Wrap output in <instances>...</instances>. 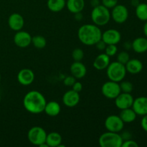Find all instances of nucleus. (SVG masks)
<instances>
[{
    "instance_id": "29",
    "label": "nucleus",
    "mask_w": 147,
    "mask_h": 147,
    "mask_svg": "<svg viewBox=\"0 0 147 147\" xmlns=\"http://www.w3.org/2000/svg\"><path fill=\"white\" fill-rule=\"evenodd\" d=\"M72 57L74 61H81L84 57V52L80 48H76L72 52Z\"/></svg>"
},
{
    "instance_id": "13",
    "label": "nucleus",
    "mask_w": 147,
    "mask_h": 147,
    "mask_svg": "<svg viewBox=\"0 0 147 147\" xmlns=\"http://www.w3.org/2000/svg\"><path fill=\"white\" fill-rule=\"evenodd\" d=\"M17 80L22 86H30L34 80V72L28 68L22 69L17 74Z\"/></svg>"
},
{
    "instance_id": "44",
    "label": "nucleus",
    "mask_w": 147,
    "mask_h": 147,
    "mask_svg": "<svg viewBox=\"0 0 147 147\" xmlns=\"http://www.w3.org/2000/svg\"><path fill=\"white\" fill-rule=\"evenodd\" d=\"M0 82H1V74H0Z\"/></svg>"
},
{
    "instance_id": "2",
    "label": "nucleus",
    "mask_w": 147,
    "mask_h": 147,
    "mask_svg": "<svg viewBox=\"0 0 147 147\" xmlns=\"http://www.w3.org/2000/svg\"><path fill=\"white\" fill-rule=\"evenodd\" d=\"M101 30L94 24H83L78 31V37L80 42L87 46L95 45L101 40Z\"/></svg>"
},
{
    "instance_id": "20",
    "label": "nucleus",
    "mask_w": 147,
    "mask_h": 147,
    "mask_svg": "<svg viewBox=\"0 0 147 147\" xmlns=\"http://www.w3.org/2000/svg\"><path fill=\"white\" fill-rule=\"evenodd\" d=\"M66 7L73 14L82 12L85 7L84 0H66Z\"/></svg>"
},
{
    "instance_id": "28",
    "label": "nucleus",
    "mask_w": 147,
    "mask_h": 147,
    "mask_svg": "<svg viewBox=\"0 0 147 147\" xmlns=\"http://www.w3.org/2000/svg\"><path fill=\"white\" fill-rule=\"evenodd\" d=\"M119 86H120L121 90L122 93H131L133 91L134 89V86L131 82L128 81V80H122L119 83Z\"/></svg>"
},
{
    "instance_id": "22",
    "label": "nucleus",
    "mask_w": 147,
    "mask_h": 147,
    "mask_svg": "<svg viewBox=\"0 0 147 147\" xmlns=\"http://www.w3.org/2000/svg\"><path fill=\"white\" fill-rule=\"evenodd\" d=\"M60 111H61V107L57 102L55 101V100H51L46 103L44 112L47 116L55 117L60 114Z\"/></svg>"
},
{
    "instance_id": "10",
    "label": "nucleus",
    "mask_w": 147,
    "mask_h": 147,
    "mask_svg": "<svg viewBox=\"0 0 147 147\" xmlns=\"http://www.w3.org/2000/svg\"><path fill=\"white\" fill-rule=\"evenodd\" d=\"M32 37L29 32L22 30L17 32L14 36V42L20 48H25L32 44Z\"/></svg>"
},
{
    "instance_id": "21",
    "label": "nucleus",
    "mask_w": 147,
    "mask_h": 147,
    "mask_svg": "<svg viewBox=\"0 0 147 147\" xmlns=\"http://www.w3.org/2000/svg\"><path fill=\"white\" fill-rule=\"evenodd\" d=\"M131 48L136 53H144L147 51V38L137 37L131 42Z\"/></svg>"
},
{
    "instance_id": "36",
    "label": "nucleus",
    "mask_w": 147,
    "mask_h": 147,
    "mask_svg": "<svg viewBox=\"0 0 147 147\" xmlns=\"http://www.w3.org/2000/svg\"><path fill=\"white\" fill-rule=\"evenodd\" d=\"M95 45H96V48H97L98 50H100V51H102V50H105L107 45L105 43L104 41H103L102 40H100L98 42H96V44Z\"/></svg>"
},
{
    "instance_id": "4",
    "label": "nucleus",
    "mask_w": 147,
    "mask_h": 147,
    "mask_svg": "<svg viewBox=\"0 0 147 147\" xmlns=\"http://www.w3.org/2000/svg\"><path fill=\"white\" fill-rule=\"evenodd\" d=\"M126 69L125 65L115 61L110 63L106 68V75L110 80L120 83L126 76Z\"/></svg>"
},
{
    "instance_id": "24",
    "label": "nucleus",
    "mask_w": 147,
    "mask_h": 147,
    "mask_svg": "<svg viewBox=\"0 0 147 147\" xmlns=\"http://www.w3.org/2000/svg\"><path fill=\"white\" fill-rule=\"evenodd\" d=\"M119 116L122 119V121L124 122V123H129L134 121L136 120L137 115H136V113H135V111L133 110L132 108H128V109L121 110Z\"/></svg>"
},
{
    "instance_id": "43",
    "label": "nucleus",
    "mask_w": 147,
    "mask_h": 147,
    "mask_svg": "<svg viewBox=\"0 0 147 147\" xmlns=\"http://www.w3.org/2000/svg\"><path fill=\"white\" fill-rule=\"evenodd\" d=\"M139 3L140 2H139V0H131V4L133 6H134V7H136Z\"/></svg>"
},
{
    "instance_id": "7",
    "label": "nucleus",
    "mask_w": 147,
    "mask_h": 147,
    "mask_svg": "<svg viewBox=\"0 0 147 147\" xmlns=\"http://www.w3.org/2000/svg\"><path fill=\"white\" fill-rule=\"evenodd\" d=\"M102 94L109 99H115L121 93L119 83L109 80L103 84L101 87Z\"/></svg>"
},
{
    "instance_id": "38",
    "label": "nucleus",
    "mask_w": 147,
    "mask_h": 147,
    "mask_svg": "<svg viewBox=\"0 0 147 147\" xmlns=\"http://www.w3.org/2000/svg\"><path fill=\"white\" fill-rule=\"evenodd\" d=\"M123 141H126L129 140V139H131V134L129 131H123V133L121 134Z\"/></svg>"
},
{
    "instance_id": "26",
    "label": "nucleus",
    "mask_w": 147,
    "mask_h": 147,
    "mask_svg": "<svg viewBox=\"0 0 147 147\" xmlns=\"http://www.w3.org/2000/svg\"><path fill=\"white\" fill-rule=\"evenodd\" d=\"M136 15L141 21H147V4L139 3L136 7Z\"/></svg>"
},
{
    "instance_id": "19",
    "label": "nucleus",
    "mask_w": 147,
    "mask_h": 147,
    "mask_svg": "<svg viewBox=\"0 0 147 147\" xmlns=\"http://www.w3.org/2000/svg\"><path fill=\"white\" fill-rule=\"evenodd\" d=\"M126 71L132 75L139 74L143 70V63L138 59H130L125 65Z\"/></svg>"
},
{
    "instance_id": "17",
    "label": "nucleus",
    "mask_w": 147,
    "mask_h": 147,
    "mask_svg": "<svg viewBox=\"0 0 147 147\" xmlns=\"http://www.w3.org/2000/svg\"><path fill=\"white\" fill-rule=\"evenodd\" d=\"M70 73L76 79H82L87 73V68L86 65L80 61H75L72 63L70 67Z\"/></svg>"
},
{
    "instance_id": "16",
    "label": "nucleus",
    "mask_w": 147,
    "mask_h": 147,
    "mask_svg": "<svg viewBox=\"0 0 147 147\" xmlns=\"http://www.w3.org/2000/svg\"><path fill=\"white\" fill-rule=\"evenodd\" d=\"M24 24V20L19 13H13L8 18V25L13 31L18 32L22 30Z\"/></svg>"
},
{
    "instance_id": "45",
    "label": "nucleus",
    "mask_w": 147,
    "mask_h": 147,
    "mask_svg": "<svg viewBox=\"0 0 147 147\" xmlns=\"http://www.w3.org/2000/svg\"><path fill=\"white\" fill-rule=\"evenodd\" d=\"M1 95H0V101H1Z\"/></svg>"
},
{
    "instance_id": "42",
    "label": "nucleus",
    "mask_w": 147,
    "mask_h": 147,
    "mask_svg": "<svg viewBox=\"0 0 147 147\" xmlns=\"http://www.w3.org/2000/svg\"><path fill=\"white\" fill-rule=\"evenodd\" d=\"M143 31H144V35L146 36V37H147V21H146L144 25Z\"/></svg>"
},
{
    "instance_id": "15",
    "label": "nucleus",
    "mask_w": 147,
    "mask_h": 147,
    "mask_svg": "<svg viewBox=\"0 0 147 147\" xmlns=\"http://www.w3.org/2000/svg\"><path fill=\"white\" fill-rule=\"evenodd\" d=\"M132 109L137 116H145L147 114V97L141 96L134 100Z\"/></svg>"
},
{
    "instance_id": "37",
    "label": "nucleus",
    "mask_w": 147,
    "mask_h": 147,
    "mask_svg": "<svg viewBox=\"0 0 147 147\" xmlns=\"http://www.w3.org/2000/svg\"><path fill=\"white\" fill-rule=\"evenodd\" d=\"M141 126L144 131L147 132V114L143 116L142 121H141Z\"/></svg>"
},
{
    "instance_id": "14",
    "label": "nucleus",
    "mask_w": 147,
    "mask_h": 147,
    "mask_svg": "<svg viewBox=\"0 0 147 147\" xmlns=\"http://www.w3.org/2000/svg\"><path fill=\"white\" fill-rule=\"evenodd\" d=\"M80 102L79 93L70 90L66 91L63 96V103L68 108H73L77 106Z\"/></svg>"
},
{
    "instance_id": "34",
    "label": "nucleus",
    "mask_w": 147,
    "mask_h": 147,
    "mask_svg": "<svg viewBox=\"0 0 147 147\" xmlns=\"http://www.w3.org/2000/svg\"><path fill=\"white\" fill-rule=\"evenodd\" d=\"M138 146H139V144H138L135 141L131 140V139L123 141V144H122L121 145V147H138Z\"/></svg>"
},
{
    "instance_id": "27",
    "label": "nucleus",
    "mask_w": 147,
    "mask_h": 147,
    "mask_svg": "<svg viewBox=\"0 0 147 147\" xmlns=\"http://www.w3.org/2000/svg\"><path fill=\"white\" fill-rule=\"evenodd\" d=\"M32 44H33L35 48L41 50V49L45 47L46 45H47V41L43 36L36 35L32 38Z\"/></svg>"
},
{
    "instance_id": "30",
    "label": "nucleus",
    "mask_w": 147,
    "mask_h": 147,
    "mask_svg": "<svg viewBox=\"0 0 147 147\" xmlns=\"http://www.w3.org/2000/svg\"><path fill=\"white\" fill-rule=\"evenodd\" d=\"M130 60V56L129 54L126 51H121L117 54V60L120 63L123 65H126L129 60Z\"/></svg>"
},
{
    "instance_id": "23",
    "label": "nucleus",
    "mask_w": 147,
    "mask_h": 147,
    "mask_svg": "<svg viewBox=\"0 0 147 147\" xmlns=\"http://www.w3.org/2000/svg\"><path fill=\"white\" fill-rule=\"evenodd\" d=\"M63 138L62 136L57 132H51L47 134L45 143L48 145L49 147H59L61 145Z\"/></svg>"
},
{
    "instance_id": "35",
    "label": "nucleus",
    "mask_w": 147,
    "mask_h": 147,
    "mask_svg": "<svg viewBox=\"0 0 147 147\" xmlns=\"http://www.w3.org/2000/svg\"><path fill=\"white\" fill-rule=\"evenodd\" d=\"M72 90L77 92V93H80L83 90V85L80 82L76 81L74 84L73 85V86H72Z\"/></svg>"
},
{
    "instance_id": "32",
    "label": "nucleus",
    "mask_w": 147,
    "mask_h": 147,
    "mask_svg": "<svg viewBox=\"0 0 147 147\" xmlns=\"http://www.w3.org/2000/svg\"><path fill=\"white\" fill-rule=\"evenodd\" d=\"M118 4V0H102V5L108 9H113Z\"/></svg>"
},
{
    "instance_id": "31",
    "label": "nucleus",
    "mask_w": 147,
    "mask_h": 147,
    "mask_svg": "<svg viewBox=\"0 0 147 147\" xmlns=\"http://www.w3.org/2000/svg\"><path fill=\"white\" fill-rule=\"evenodd\" d=\"M118 53V47L116 45H107L105 49V53L111 57L116 55Z\"/></svg>"
},
{
    "instance_id": "18",
    "label": "nucleus",
    "mask_w": 147,
    "mask_h": 147,
    "mask_svg": "<svg viewBox=\"0 0 147 147\" xmlns=\"http://www.w3.org/2000/svg\"><path fill=\"white\" fill-rule=\"evenodd\" d=\"M110 58L111 57L105 53L99 54L93 61V67L98 70H105V69L107 68L108 66L111 63Z\"/></svg>"
},
{
    "instance_id": "9",
    "label": "nucleus",
    "mask_w": 147,
    "mask_h": 147,
    "mask_svg": "<svg viewBox=\"0 0 147 147\" xmlns=\"http://www.w3.org/2000/svg\"><path fill=\"white\" fill-rule=\"evenodd\" d=\"M111 17L115 22L123 24L129 18V10L124 5L118 4L112 9Z\"/></svg>"
},
{
    "instance_id": "6",
    "label": "nucleus",
    "mask_w": 147,
    "mask_h": 147,
    "mask_svg": "<svg viewBox=\"0 0 147 147\" xmlns=\"http://www.w3.org/2000/svg\"><path fill=\"white\" fill-rule=\"evenodd\" d=\"M47 133L40 126H33L27 133V139L33 145L40 146L42 144L45 143Z\"/></svg>"
},
{
    "instance_id": "39",
    "label": "nucleus",
    "mask_w": 147,
    "mask_h": 147,
    "mask_svg": "<svg viewBox=\"0 0 147 147\" xmlns=\"http://www.w3.org/2000/svg\"><path fill=\"white\" fill-rule=\"evenodd\" d=\"M90 4L93 7H97V6L100 5V0H90Z\"/></svg>"
},
{
    "instance_id": "11",
    "label": "nucleus",
    "mask_w": 147,
    "mask_h": 147,
    "mask_svg": "<svg viewBox=\"0 0 147 147\" xmlns=\"http://www.w3.org/2000/svg\"><path fill=\"white\" fill-rule=\"evenodd\" d=\"M101 40L106 45H117L121 40V34L117 30L109 29L102 32Z\"/></svg>"
},
{
    "instance_id": "5",
    "label": "nucleus",
    "mask_w": 147,
    "mask_h": 147,
    "mask_svg": "<svg viewBox=\"0 0 147 147\" xmlns=\"http://www.w3.org/2000/svg\"><path fill=\"white\" fill-rule=\"evenodd\" d=\"M123 142L121 134L109 131L102 134L98 139V144L101 147H121Z\"/></svg>"
},
{
    "instance_id": "40",
    "label": "nucleus",
    "mask_w": 147,
    "mask_h": 147,
    "mask_svg": "<svg viewBox=\"0 0 147 147\" xmlns=\"http://www.w3.org/2000/svg\"><path fill=\"white\" fill-rule=\"evenodd\" d=\"M75 14V19H76L77 21H80L82 20L83 19V14H82L81 12H78V13H76Z\"/></svg>"
},
{
    "instance_id": "33",
    "label": "nucleus",
    "mask_w": 147,
    "mask_h": 147,
    "mask_svg": "<svg viewBox=\"0 0 147 147\" xmlns=\"http://www.w3.org/2000/svg\"><path fill=\"white\" fill-rule=\"evenodd\" d=\"M76 81V78L73 77V76H67V77L65 78L64 80H63V83L65 86H68V87H72L73 85L74 84L75 82Z\"/></svg>"
},
{
    "instance_id": "8",
    "label": "nucleus",
    "mask_w": 147,
    "mask_h": 147,
    "mask_svg": "<svg viewBox=\"0 0 147 147\" xmlns=\"http://www.w3.org/2000/svg\"><path fill=\"white\" fill-rule=\"evenodd\" d=\"M105 127L109 131L119 133L124 127V122L120 116L117 115H111L106 119L104 122Z\"/></svg>"
},
{
    "instance_id": "3",
    "label": "nucleus",
    "mask_w": 147,
    "mask_h": 147,
    "mask_svg": "<svg viewBox=\"0 0 147 147\" xmlns=\"http://www.w3.org/2000/svg\"><path fill=\"white\" fill-rule=\"evenodd\" d=\"M90 17L93 24L98 27L107 24L111 18L109 9L106 8L102 4L93 7Z\"/></svg>"
},
{
    "instance_id": "12",
    "label": "nucleus",
    "mask_w": 147,
    "mask_h": 147,
    "mask_svg": "<svg viewBox=\"0 0 147 147\" xmlns=\"http://www.w3.org/2000/svg\"><path fill=\"white\" fill-rule=\"evenodd\" d=\"M134 98L131 93H121L117 97L115 98V105L117 109L120 110L131 108L134 102Z\"/></svg>"
},
{
    "instance_id": "41",
    "label": "nucleus",
    "mask_w": 147,
    "mask_h": 147,
    "mask_svg": "<svg viewBox=\"0 0 147 147\" xmlns=\"http://www.w3.org/2000/svg\"><path fill=\"white\" fill-rule=\"evenodd\" d=\"M124 47L126 50H129L130 48H131V43L129 42H126L124 43Z\"/></svg>"
},
{
    "instance_id": "1",
    "label": "nucleus",
    "mask_w": 147,
    "mask_h": 147,
    "mask_svg": "<svg viewBox=\"0 0 147 147\" xmlns=\"http://www.w3.org/2000/svg\"><path fill=\"white\" fill-rule=\"evenodd\" d=\"M47 103L45 96L37 90H31L26 93L23 99V106L26 111L32 114L44 112Z\"/></svg>"
},
{
    "instance_id": "25",
    "label": "nucleus",
    "mask_w": 147,
    "mask_h": 147,
    "mask_svg": "<svg viewBox=\"0 0 147 147\" xmlns=\"http://www.w3.org/2000/svg\"><path fill=\"white\" fill-rule=\"evenodd\" d=\"M47 6L53 12H59L66 6V0H47Z\"/></svg>"
}]
</instances>
